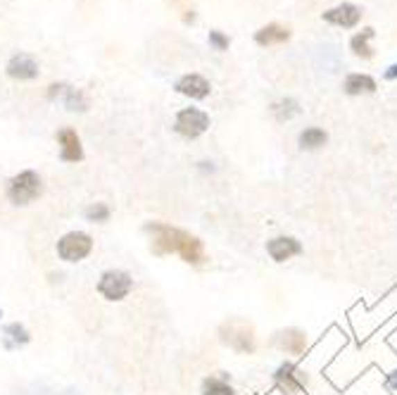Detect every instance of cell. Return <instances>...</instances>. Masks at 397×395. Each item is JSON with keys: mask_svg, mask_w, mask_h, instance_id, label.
<instances>
[{"mask_svg": "<svg viewBox=\"0 0 397 395\" xmlns=\"http://www.w3.org/2000/svg\"><path fill=\"white\" fill-rule=\"evenodd\" d=\"M145 233L150 236L155 255H171L176 253L183 262L188 264H203L205 262V246L193 233L169 226L164 221H148Z\"/></svg>", "mask_w": 397, "mask_h": 395, "instance_id": "obj_1", "label": "cell"}, {"mask_svg": "<svg viewBox=\"0 0 397 395\" xmlns=\"http://www.w3.org/2000/svg\"><path fill=\"white\" fill-rule=\"evenodd\" d=\"M219 338L223 346H228L240 355H253L257 348L253 326L243 319H231V321H226V324H221Z\"/></svg>", "mask_w": 397, "mask_h": 395, "instance_id": "obj_2", "label": "cell"}, {"mask_svg": "<svg viewBox=\"0 0 397 395\" xmlns=\"http://www.w3.org/2000/svg\"><path fill=\"white\" fill-rule=\"evenodd\" d=\"M43 191V181L38 176V171L33 169H26V171H19L17 176H12L8 183V198L12 205H31L33 200L41 196Z\"/></svg>", "mask_w": 397, "mask_h": 395, "instance_id": "obj_3", "label": "cell"}, {"mask_svg": "<svg viewBox=\"0 0 397 395\" xmlns=\"http://www.w3.org/2000/svg\"><path fill=\"white\" fill-rule=\"evenodd\" d=\"M93 238L83 231H69L58 241V255L65 262H81L91 255Z\"/></svg>", "mask_w": 397, "mask_h": 395, "instance_id": "obj_4", "label": "cell"}, {"mask_svg": "<svg viewBox=\"0 0 397 395\" xmlns=\"http://www.w3.org/2000/svg\"><path fill=\"white\" fill-rule=\"evenodd\" d=\"M131 291H133L131 274H128V271H121V269L105 271V274L100 276V281H98V293L105 300H112V303H117V300H124Z\"/></svg>", "mask_w": 397, "mask_h": 395, "instance_id": "obj_5", "label": "cell"}, {"mask_svg": "<svg viewBox=\"0 0 397 395\" xmlns=\"http://www.w3.org/2000/svg\"><path fill=\"white\" fill-rule=\"evenodd\" d=\"M210 129V115L198 108H186L176 115L174 131L183 138H198Z\"/></svg>", "mask_w": 397, "mask_h": 395, "instance_id": "obj_6", "label": "cell"}, {"mask_svg": "<svg viewBox=\"0 0 397 395\" xmlns=\"http://www.w3.org/2000/svg\"><path fill=\"white\" fill-rule=\"evenodd\" d=\"M362 19V8L355 3H343V5H335V8L326 10L323 12V22L333 26H343V29H352L357 26Z\"/></svg>", "mask_w": 397, "mask_h": 395, "instance_id": "obj_7", "label": "cell"}, {"mask_svg": "<svg viewBox=\"0 0 397 395\" xmlns=\"http://www.w3.org/2000/svg\"><path fill=\"white\" fill-rule=\"evenodd\" d=\"M58 143H60V158L65 162H81L83 160V148H81V138L74 129H62L58 133Z\"/></svg>", "mask_w": 397, "mask_h": 395, "instance_id": "obj_8", "label": "cell"}, {"mask_svg": "<svg viewBox=\"0 0 397 395\" xmlns=\"http://www.w3.org/2000/svg\"><path fill=\"white\" fill-rule=\"evenodd\" d=\"M176 91L181 93V96L191 98V100H203V98L210 96L212 86H210V81H207L205 76L186 74V76H181V79L176 81Z\"/></svg>", "mask_w": 397, "mask_h": 395, "instance_id": "obj_9", "label": "cell"}, {"mask_svg": "<svg viewBox=\"0 0 397 395\" xmlns=\"http://www.w3.org/2000/svg\"><path fill=\"white\" fill-rule=\"evenodd\" d=\"M267 253L271 255L273 262H286V260L302 253V246H300V241H295V238H290V236H278L267 243Z\"/></svg>", "mask_w": 397, "mask_h": 395, "instance_id": "obj_10", "label": "cell"}, {"mask_svg": "<svg viewBox=\"0 0 397 395\" xmlns=\"http://www.w3.org/2000/svg\"><path fill=\"white\" fill-rule=\"evenodd\" d=\"M273 376H276L278 386H281L286 393H298V391H302V388L307 386V379L302 376V371L295 364H290V362L278 367Z\"/></svg>", "mask_w": 397, "mask_h": 395, "instance_id": "obj_11", "label": "cell"}, {"mask_svg": "<svg viewBox=\"0 0 397 395\" xmlns=\"http://www.w3.org/2000/svg\"><path fill=\"white\" fill-rule=\"evenodd\" d=\"M8 74L19 81H31L38 76V65L29 55H15L8 62Z\"/></svg>", "mask_w": 397, "mask_h": 395, "instance_id": "obj_12", "label": "cell"}, {"mask_svg": "<svg viewBox=\"0 0 397 395\" xmlns=\"http://www.w3.org/2000/svg\"><path fill=\"white\" fill-rule=\"evenodd\" d=\"M288 38H290V29L281 24H267L255 33L257 46H278V43H286Z\"/></svg>", "mask_w": 397, "mask_h": 395, "instance_id": "obj_13", "label": "cell"}, {"mask_svg": "<svg viewBox=\"0 0 397 395\" xmlns=\"http://www.w3.org/2000/svg\"><path fill=\"white\" fill-rule=\"evenodd\" d=\"M278 346L286 350L288 355H302L307 348V338L300 329H286L278 333Z\"/></svg>", "mask_w": 397, "mask_h": 395, "instance_id": "obj_14", "label": "cell"}, {"mask_svg": "<svg viewBox=\"0 0 397 395\" xmlns=\"http://www.w3.org/2000/svg\"><path fill=\"white\" fill-rule=\"evenodd\" d=\"M348 96H362V93H373L376 91V81L369 74H350L343 83Z\"/></svg>", "mask_w": 397, "mask_h": 395, "instance_id": "obj_15", "label": "cell"}, {"mask_svg": "<svg viewBox=\"0 0 397 395\" xmlns=\"http://www.w3.org/2000/svg\"><path fill=\"white\" fill-rule=\"evenodd\" d=\"M203 395H238V393L233 391L231 383H228V376L221 371V374L207 376L203 381Z\"/></svg>", "mask_w": 397, "mask_h": 395, "instance_id": "obj_16", "label": "cell"}, {"mask_svg": "<svg viewBox=\"0 0 397 395\" xmlns=\"http://www.w3.org/2000/svg\"><path fill=\"white\" fill-rule=\"evenodd\" d=\"M373 38V29L371 26H366V29H362L357 36H352V41H350V50L357 55V58H373V50L369 48V41Z\"/></svg>", "mask_w": 397, "mask_h": 395, "instance_id": "obj_17", "label": "cell"}, {"mask_svg": "<svg viewBox=\"0 0 397 395\" xmlns=\"http://www.w3.org/2000/svg\"><path fill=\"white\" fill-rule=\"evenodd\" d=\"M326 141H328V133L323 129H319V126H310V129H305L300 133V148L302 150H319Z\"/></svg>", "mask_w": 397, "mask_h": 395, "instance_id": "obj_18", "label": "cell"}, {"mask_svg": "<svg viewBox=\"0 0 397 395\" xmlns=\"http://www.w3.org/2000/svg\"><path fill=\"white\" fill-rule=\"evenodd\" d=\"M271 115H273V119H276V121H288V119H293V117L300 115L298 100H293V98L278 100V103L271 105Z\"/></svg>", "mask_w": 397, "mask_h": 395, "instance_id": "obj_19", "label": "cell"}, {"mask_svg": "<svg viewBox=\"0 0 397 395\" xmlns=\"http://www.w3.org/2000/svg\"><path fill=\"white\" fill-rule=\"evenodd\" d=\"M62 96H65V105H67V110H69V112H86L88 100H86V96H83V91H79V88H71V86H65Z\"/></svg>", "mask_w": 397, "mask_h": 395, "instance_id": "obj_20", "label": "cell"}, {"mask_svg": "<svg viewBox=\"0 0 397 395\" xmlns=\"http://www.w3.org/2000/svg\"><path fill=\"white\" fill-rule=\"evenodd\" d=\"M3 336L8 338V343H5V346L8 348H15V346H26V343L31 341V336H29V331L24 329V326L22 324H8L3 329Z\"/></svg>", "mask_w": 397, "mask_h": 395, "instance_id": "obj_21", "label": "cell"}, {"mask_svg": "<svg viewBox=\"0 0 397 395\" xmlns=\"http://www.w3.org/2000/svg\"><path fill=\"white\" fill-rule=\"evenodd\" d=\"M86 219L88 221H93V224H103V221H108L110 219V208L105 203H93V205H88L86 208Z\"/></svg>", "mask_w": 397, "mask_h": 395, "instance_id": "obj_22", "label": "cell"}, {"mask_svg": "<svg viewBox=\"0 0 397 395\" xmlns=\"http://www.w3.org/2000/svg\"><path fill=\"white\" fill-rule=\"evenodd\" d=\"M210 43L214 46L217 50H228V46H231V41H228V36L226 33H221V31H210Z\"/></svg>", "mask_w": 397, "mask_h": 395, "instance_id": "obj_23", "label": "cell"}, {"mask_svg": "<svg viewBox=\"0 0 397 395\" xmlns=\"http://www.w3.org/2000/svg\"><path fill=\"white\" fill-rule=\"evenodd\" d=\"M385 79H397V65H393V67H388V72H385Z\"/></svg>", "mask_w": 397, "mask_h": 395, "instance_id": "obj_24", "label": "cell"}, {"mask_svg": "<svg viewBox=\"0 0 397 395\" xmlns=\"http://www.w3.org/2000/svg\"><path fill=\"white\" fill-rule=\"evenodd\" d=\"M388 386L393 388V391H397V371H393V374L388 376Z\"/></svg>", "mask_w": 397, "mask_h": 395, "instance_id": "obj_25", "label": "cell"}, {"mask_svg": "<svg viewBox=\"0 0 397 395\" xmlns=\"http://www.w3.org/2000/svg\"><path fill=\"white\" fill-rule=\"evenodd\" d=\"M0 317H3V312H0Z\"/></svg>", "mask_w": 397, "mask_h": 395, "instance_id": "obj_26", "label": "cell"}]
</instances>
